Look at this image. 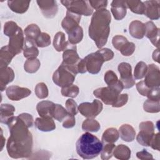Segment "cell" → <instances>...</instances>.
I'll return each instance as SVG.
<instances>
[{"label": "cell", "mask_w": 160, "mask_h": 160, "mask_svg": "<svg viewBox=\"0 0 160 160\" xmlns=\"http://www.w3.org/2000/svg\"><path fill=\"white\" fill-rule=\"evenodd\" d=\"M10 136L7 141V151L14 159L29 158L32 153V136L24 121L13 116L8 122Z\"/></svg>", "instance_id": "obj_1"}, {"label": "cell", "mask_w": 160, "mask_h": 160, "mask_svg": "<svg viewBox=\"0 0 160 160\" xmlns=\"http://www.w3.org/2000/svg\"><path fill=\"white\" fill-rule=\"evenodd\" d=\"M111 16L106 8L96 11L89 26V36L94 41L98 48L101 49L107 42L110 32Z\"/></svg>", "instance_id": "obj_2"}, {"label": "cell", "mask_w": 160, "mask_h": 160, "mask_svg": "<svg viewBox=\"0 0 160 160\" xmlns=\"http://www.w3.org/2000/svg\"><path fill=\"white\" fill-rule=\"evenodd\" d=\"M103 144L94 135L86 132L76 142V152L84 159L96 158L101 152Z\"/></svg>", "instance_id": "obj_3"}, {"label": "cell", "mask_w": 160, "mask_h": 160, "mask_svg": "<svg viewBox=\"0 0 160 160\" xmlns=\"http://www.w3.org/2000/svg\"><path fill=\"white\" fill-rule=\"evenodd\" d=\"M78 73L77 66H68L61 63L53 73L52 81L59 87H67L72 84Z\"/></svg>", "instance_id": "obj_4"}, {"label": "cell", "mask_w": 160, "mask_h": 160, "mask_svg": "<svg viewBox=\"0 0 160 160\" xmlns=\"http://www.w3.org/2000/svg\"><path fill=\"white\" fill-rule=\"evenodd\" d=\"M61 2L65 6L67 11L73 13L89 16L93 12L92 8L91 7L89 1L83 0H64L61 1Z\"/></svg>", "instance_id": "obj_5"}, {"label": "cell", "mask_w": 160, "mask_h": 160, "mask_svg": "<svg viewBox=\"0 0 160 160\" xmlns=\"http://www.w3.org/2000/svg\"><path fill=\"white\" fill-rule=\"evenodd\" d=\"M87 71L92 74H98L105 62L102 55L97 51L86 56L84 59Z\"/></svg>", "instance_id": "obj_6"}, {"label": "cell", "mask_w": 160, "mask_h": 160, "mask_svg": "<svg viewBox=\"0 0 160 160\" xmlns=\"http://www.w3.org/2000/svg\"><path fill=\"white\" fill-rule=\"evenodd\" d=\"M102 102L98 99H94L92 102H85L80 104L78 111L86 118H94L102 111Z\"/></svg>", "instance_id": "obj_7"}, {"label": "cell", "mask_w": 160, "mask_h": 160, "mask_svg": "<svg viewBox=\"0 0 160 160\" xmlns=\"http://www.w3.org/2000/svg\"><path fill=\"white\" fill-rule=\"evenodd\" d=\"M93 94L95 97L100 99L105 104L112 106L115 104L120 94L108 86L98 88L93 91Z\"/></svg>", "instance_id": "obj_8"}, {"label": "cell", "mask_w": 160, "mask_h": 160, "mask_svg": "<svg viewBox=\"0 0 160 160\" xmlns=\"http://www.w3.org/2000/svg\"><path fill=\"white\" fill-rule=\"evenodd\" d=\"M120 74V81L125 89L131 88L135 84V80L132 74V67L130 64L125 62H121L118 67Z\"/></svg>", "instance_id": "obj_9"}, {"label": "cell", "mask_w": 160, "mask_h": 160, "mask_svg": "<svg viewBox=\"0 0 160 160\" xmlns=\"http://www.w3.org/2000/svg\"><path fill=\"white\" fill-rule=\"evenodd\" d=\"M144 82L149 88H159L160 86V71L158 66L151 64L148 66Z\"/></svg>", "instance_id": "obj_10"}, {"label": "cell", "mask_w": 160, "mask_h": 160, "mask_svg": "<svg viewBox=\"0 0 160 160\" xmlns=\"http://www.w3.org/2000/svg\"><path fill=\"white\" fill-rule=\"evenodd\" d=\"M62 59V63L66 65L77 66L81 59L77 52L76 45L72 44L68 42L66 48L63 51Z\"/></svg>", "instance_id": "obj_11"}, {"label": "cell", "mask_w": 160, "mask_h": 160, "mask_svg": "<svg viewBox=\"0 0 160 160\" xmlns=\"http://www.w3.org/2000/svg\"><path fill=\"white\" fill-rule=\"evenodd\" d=\"M25 39L21 28L19 27L18 31L9 37L8 47L11 51L15 54H19L23 49Z\"/></svg>", "instance_id": "obj_12"}, {"label": "cell", "mask_w": 160, "mask_h": 160, "mask_svg": "<svg viewBox=\"0 0 160 160\" xmlns=\"http://www.w3.org/2000/svg\"><path fill=\"white\" fill-rule=\"evenodd\" d=\"M43 16L47 18H54L58 11V6L54 0H39L36 1Z\"/></svg>", "instance_id": "obj_13"}, {"label": "cell", "mask_w": 160, "mask_h": 160, "mask_svg": "<svg viewBox=\"0 0 160 160\" xmlns=\"http://www.w3.org/2000/svg\"><path fill=\"white\" fill-rule=\"evenodd\" d=\"M31 94L30 89L18 86H10L6 89V95L12 101H19Z\"/></svg>", "instance_id": "obj_14"}, {"label": "cell", "mask_w": 160, "mask_h": 160, "mask_svg": "<svg viewBox=\"0 0 160 160\" xmlns=\"http://www.w3.org/2000/svg\"><path fill=\"white\" fill-rule=\"evenodd\" d=\"M81 16L67 11L65 18L61 22L62 28L68 34L71 30L79 26Z\"/></svg>", "instance_id": "obj_15"}, {"label": "cell", "mask_w": 160, "mask_h": 160, "mask_svg": "<svg viewBox=\"0 0 160 160\" xmlns=\"http://www.w3.org/2000/svg\"><path fill=\"white\" fill-rule=\"evenodd\" d=\"M145 6V14L151 20H157L160 17V1L158 0L146 1L144 2Z\"/></svg>", "instance_id": "obj_16"}, {"label": "cell", "mask_w": 160, "mask_h": 160, "mask_svg": "<svg viewBox=\"0 0 160 160\" xmlns=\"http://www.w3.org/2000/svg\"><path fill=\"white\" fill-rule=\"evenodd\" d=\"M145 36L151 41L152 44L159 49V29L152 21H148L145 24Z\"/></svg>", "instance_id": "obj_17"}, {"label": "cell", "mask_w": 160, "mask_h": 160, "mask_svg": "<svg viewBox=\"0 0 160 160\" xmlns=\"http://www.w3.org/2000/svg\"><path fill=\"white\" fill-rule=\"evenodd\" d=\"M111 11L116 20H122L126 16L127 12L126 1H112L111 2Z\"/></svg>", "instance_id": "obj_18"}, {"label": "cell", "mask_w": 160, "mask_h": 160, "mask_svg": "<svg viewBox=\"0 0 160 160\" xmlns=\"http://www.w3.org/2000/svg\"><path fill=\"white\" fill-rule=\"evenodd\" d=\"M104 81L107 84L108 86L113 89L118 93H121L124 89L122 83L118 79L116 73L111 71H108L104 74Z\"/></svg>", "instance_id": "obj_19"}, {"label": "cell", "mask_w": 160, "mask_h": 160, "mask_svg": "<svg viewBox=\"0 0 160 160\" xmlns=\"http://www.w3.org/2000/svg\"><path fill=\"white\" fill-rule=\"evenodd\" d=\"M34 125L37 129L43 132L51 131L56 128L55 122L52 118H37Z\"/></svg>", "instance_id": "obj_20"}, {"label": "cell", "mask_w": 160, "mask_h": 160, "mask_svg": "<svg viewBox=\"0 0 160 160\" xmlns=\"http://www.w3.org/2000/svg\"><path fill=\"white\" fill-rule=\"evenodd\" d=\"M129 31L134 38L142 39L145 36V25L140 21H132L129 26Z\"/></svg>", "instance_id": "obj_21"}, {"label": "cell", "mask_w": 160, "mask_h": 160, "mask_svg": "<svg viewBox=\"0 0 160 160\" xmlns=\"http://www.w3.org/2000/svg\"><path fill=\"white\" fill-rule=\"evenodd\" d=\"M14 79V72L10 67L0 68V88L1 91L5 90L6 85Z\"/></svg>", "instance_id": "obj_22"}, {"label": "cell", "mask_w": 160, "mask_h": 160, "mask_svg": "<svg viewBox=\"0 0 160 160\" xmlns=\"http://www.w3.org/2000/svg\"><path fill=\"white\" fill-rule=\"evenodd\" d=\"M23 54L27 59L36 58L39 55V50L34 41L25 38L23 47Z\"/></svg>", "instance_id": "obj_23"}, {"label": "cell", "mask_w": 160, "mask_h": 160, "mask_svg": "<svg viewBox=\"0 0 160 160\" xmlns=\"http://www.w3.org/2000/svg\"><path fill=\"white\" fill-rule=\"evenodd\" d=\"M30 2L31 1L14 0L8 1V5L12 11L18 14H22L27 11Z\"/></svg>", "instance_id": "obj_24"}, {"label": "cell", "mask_w": 160, "mask_h": 160, "mask_svg": "<svg viewBox=\"0 0 160 160\" xmlns=\"http://www.w3.org/2000/svg\"><path fill=\"white\" fill-rule=\"evenodd\" d=\"M118 132L121 138L126 142H132L135 139L136 131L129 124H122L119 127Z\"/></svg>", "instance_id": "obj_25"}, {"label": "cell", "mask_w": 160, "mask_h": 160, "mask_svg": "<svg viewBox=\"0 0 160 160\" xmlns=\"http://www.w3.org/2000/svg\"><path fill=\"white\" fill-rule=\"evenodd\" d=\"M54 103L49 101H42L38 103L36 109L42 118H52L51 112Z\"/></svg>", "instance_id": "obj_26"}, {"label": "cell", "mask_w": 160, "mask_h": 160, "mask_svg": "<svg viewBox=\"0 0 160 160\" xmlns=\"http://www.w3.org/2000/svg\"><path fill=\"white\" fill-rule=\"evenodd\" d=\"M15 108L9 104H2L0 108V121L1 123L7 124L14 116Z\"/></svg>", "instance_id": "obj_27"}, {"label": "cell", "mask_w": 160, "mask_h": 160, "mask_svg": "<svg viewBox=\"0 0 160 160\" xmlns=\"http://www.w3.org/2000/svg\"><path fill=\"white\" fill-rule=\"evenodd\" d=\"M15 56L8 46L2 47L0 50V68L8 67V65Z\"/></svg>", "instance_id": "obj_28"}, {"label": "cell", "mask_w": 160, "mask_h": 160, "mask_svg": "<svg viewBox=\"0 0 160 160\" xmlns=\"http://www.w3.org/2000/svg\"><path fill=\"white\" fill-rule=\"evenodd\" d=\"M131 151L124 144H119L115 147L112 155L118 159L128 160L131 158Z\"/></svg>", "instance_id": "obj_29"}, {"label": "cell", "mask_w": 160, "mask_h": 160, "mask_svg": "<svg viewBox=\"0 0 160 160\" xmlns=\"http://www.w3.org/2000/svg\"><path fill=\"white\" fill-rule=\"evenodd\" d=\"M119 137V134L118 130L114 128H109L103 132L101 138L102 142V144L114 143L118 140Z\"/></svg>", "instance_id": "obj_30"}, {"label": "cell", "mask_w": 160, "mask_h": 160, "mask_svg": "<svg viewBox=\"0 0 160 160\" xmlns=\"http://www.w3.org/2000/svg\"><path fill=\"white\" fill-rule=\"evenodd\" d=\"M68 44V41H66V36L64 32H58L53 39V46L54 49L58 51L61 52L64 51Z\"/></svg>", "instance_id": "obj_31"}, {"label": "cell", "mask_w": 160, "mask_h": 160, "mask_svg": "<svg viewBox=\"0 0 160 160\" xmlns=\"http://www.w3.org/2000/svg\"><path fill=\"white\" fill-rule=\"evenodd\" d=\"M68 34V42L72 44L76 45L80 42L83 38V29L80 26H78L71 30Z\"/></svg>", "instance_id": "obj_32"}, {"label": "cell", "mask_w": 160, "mask_h": 160, "mask_svg": "<svg viewBox=\"0 0 160 160\" xmlns=\"http://www.w3.org/2000/svg\"><path fill=\"white\" fill-rule=\"evenodd\" d=\"M26 38L35 42L36 39L41 33L39 27L36 24H31L28 25L24 31Z\"/></svg>", "instance_id": "obj_33"}, {"label": "cell", "mask_w": 160, "mask_h": 160, "mask_svg": "<svg viewBox=\"0 0 160 160\" xmlns=\"http://www.w3.org/2000/svg\"><path fill=\"white\" fill-rule=\"evenodd\" d=\"M127 8H128L132 12L138 14H144L145 11V6L143 2L137 0L126 1Z\"/></svg>", "instance_id": "obj_34"}, {"label": "cell", "mask_w": 160, "mask_h": 160, "mask_svg": "<svg viewBox=\"0 0 160 160\" xmlns=\"http://www.w3.org/2000/svg\"><path fill=\"white\" fill-rule=\"evenodd\" d=\"M68 114V112L62 105L54 104L51 112L52 118L59 122H61L66 118Z\"/></svg>", "instance_id": "obj_35"}, {"label": "cell", "mask_w": 160, "mask_h": 160, "mask_svg": "<svg viewBox=\"0 0 160 160\" xmlns=\"http://www.w3.org/2000/svg\"><path fill=\"white\" fill-rule=\"evenodd\" d=\"M154 132L148 131L140 130L136 136V140L139 144L143 146H149L151 139Z\"/></svg>", "instance_id": "obj_36"}, {"label": "cell", "mask_w": 160, "mask_h": 160, "mask_svg": "<svg viewBox=\"0 0 160 160\" xmlns=\"http://www.w3.org/2000/svg\"><path fill=\"white\" fill-rule=\"evenodd\" d=\"M101 128V125L98 121L93 118H88L83 121L82 124V129L84 131L98 132Z\"/></svg>", "instance_id": "obj_37"}, {"label": "cell", "mask_w": 160, "mask_h": 160, "mask_svg": "<svg viewBox=\"0 0 160 160\" xmlns=\"http://www.w3.org/2000/svg\"><path fill=\"white\" fill-rule=\"evenodd\" d=\"M40 61L37 58L28 59L24 64V69L28 73H35L39 69Z\"/></svg>", "instance_id": "obj_38"}, {"label": "cell", "mask_w": 160, "mask_h": 160, "mask_svg": "<svg viewBox=\"0 0 160 160\" xmlns=\"http://www.w3.org/2000/svg\"><path fill=\"white\" fill-rule=\"evenodd\" d=\"M144 110L149 113H157L160 111L159 101L147 99L143 104Z\"/></svg>", "instance_id": "obj_39"}, {"label": "cell", "mask_w": 160, "mask_h": 160, "mask_svg": "<svg viewBox=\"0 0 160 160\" xmlns=\"http://www.w3.org/2000/svg\"><path fill=\"white\" fill-rule=\"evenodd\" d=\"M148 70L147 64L143 61H139L136 65L134 71V77L135 79H141L144 78Z\"/></svg>", "instance_id": "obj_40"}, {"label": "cell", "mask_w": 160, "mask_h": 160, "mask_svg": "<svg viewBox=\"0 0 160 160\" xmlns=\"http://www.w3.org/2000/svg\"><path fill=\"white\" fill-rule=\"evenodd\" d=\"M61 92L63 96L74 98L78 95L79 92V89L76 85L72 84L67 87L62 88Z\"/></svg>", "instance_id": "obj_41"}, {"label": "cell", "mask_w": 160, "mask_h": 160, "mask_svg": "<svg viewBox=\"0 0 160 160\" xmlns=\"http://www.w3.org/2000/svg\"><path fill=\"white\" fill-rule=\"evenodd\" d=\"M116 146L114 143L103 144L102 149L101 152V158L103 160H108L112 158V152Z\"/></svg>", "instance_id": "obj_42"}, {"label": "cell", "mask_w": 160, "mask_h": 160, "mask_svg": "<svg viewBox=\"0 0 160 160\" xmlns=\"http://www.w3.org/2000/svg\"><path fill=\"white\" fill-rule=\"evenodd\" d=\"M34 92L36 96L39 99H45L49 94L48 87L44 82H39L37 84L34 89Z\"/></svg>", "instance_id": "obj_43"}, {"label": "cell", "mask_w": 160, "mask_h": 160, "mask_svg": "<svg viewBox=\"0 0 160 160\" xmlns=\"http://www.w3.org/2000/svg\"><path fill=\"white\" fill-rule=\"evenodd\" d=\"M19 26L14 21H10L5 22L4 25V33L9 38L14 34L19 29Z\"/></svg>", "instance_id": "obj_44"}, {"label": "cell", "mask_w": 160, "mask_h": 160, "mask_svg": "<svg viewBox=\"0 0 160 160\" xmlns=\"http://www.w3.org/2000/svg\"><path fill=\"white\" fill-rule=\"evenodd\" d=\"M37 47L45 48L50 45L51 37L46 32H41L35 41Z\"/></svg>", "instance_id": "obj_45"}, {"label": "cell", "mask_w": 160, "mask_h": 160, "mask_svg": "<svg viewBox=\"0 0 160 160\" xmlns=\"http://www.w3.org/2000/svg\"><path fill=\"white\" fill-rule=\"evenodd\" d=\"M126 38L122 35H116L112 38V44L113 47L118 51L122 48V47L128 42Z\"/></svg>", "instance_id": "obj_46"}, {"label": "cell", "mask_w": 160, "mask_h": 160, "mask_svg": "<svg viewBox=\"0 0 160 160\" xmlns=\"http://www.w3.org/2000/svg\"><path fill=\"white\" fill-rule=\"evenodd\" d=\"M66 108L69 114L76 116L78 112V106L76 102L72 99H68L66 102Z\"/></svg>", "instance_id": "obj_47"}, {"label": "cell", "mask_w": 160, "mask_h": 160, "mask_svg": "<svg viewBox=\"0 0 160 160\" xmlns=\"http://www.w3.org/2000/svg\"><path fill=\"white\" fill-rule=\"evenodd\" d=\"M135 44L132 42L128 41L120 49L121 53L124 56H129L132 55L135 51Z\"/></svg>", "instance_id": "obj_48"}, {"label": "cell", "mask_w": 160, "mask_h": 160, "mask_svg": "<svg viewBox=\"0 0 160 160\" xmlns=\"http://www.w3.org/2000/svg\"><path fill=\"white\" fill-rule=\"evenodd\" d=\"M136 89L138 91V92L143 96H147L149 90L151 89V88H148L144 83V81H141L139 82H138L136 85Z\"/></svg>", "instance_id": "obj_49"}, {"label": "cell", "mask_w": 160, "mask_h": 160, "mask_svg": "<svg viewBox=\"0 0 160 160\" xmlns=\"http://www.w3.org/2000/svg\"><path fill=\"white\" fill-rule=\"evenodd\" d=\"M98 51L102 55L105 61H110L114 58L113 51L109 48H101Z\"/></svg>", "instance_id": "obj_50"}, {"label": "cell", "mask_w": 160, "mask_h": 160, "mask_svg": "<svg viewBox=\"0 0 160 160\" xmlns=\"http://www.w3.org/2000/svg\"><path fill=\"white\" fill-rule=\"evenodd\" d=\"M76 124L75 117L73 115H71L68 113L66 118L63 120L62 126L64 128H72Z\"/></svg>", "instance_id": "obj_51"}, {"label": "cell", "mask_w": 160, "mask_h": 160, "mask_svg": "<svg viewBox=\"0 0 160 160\" xmlns=\"http://www.w3.org/2000/svg\"><path fill=\"white\" fill-rule=\"evenodd\" d=\"M89 3L92 9H95L96 11L106 8L108 5L107 1H89Z\"/></svg>", "instance_id": "obj_52"}, {"label": "cell", "mask_w": 160, "mask_h": 160, "mask_svg": "<svg viewBox=\"0 0 160 160\" xmlns=\"http://www.w3.org/2000/svg\"><path fill=\"white\" fill-rule=\"evenodd\" d=\"M128 94L125 93V94H119L117 101H116L115 104L112 106V107L114 108H120L123 106L124 105H125L128 101Z\"/></svg>", "instance_id": "obj_53"}, {"label": "cell", "mask_w": 160, "mask_h": 160, "mask_svg": "<svg viewBox=\"0 0 160 160\" xmlns=\"http://www.w3.org/2000/svg\"><path fill=\"white\" fill-rule=\"evenodd\" d=\"M147 97L149 99L155 100V101H159L160 100V89L159 88H151L149 90Z\"/></svg>", "instance_id": "obj_54"}, {"label": "cell", "mask_w": 160, "mask_h": 160, "mask_svg": "<svg viewBox=\"0 0 160 160\" xmlns=\"http://www.w3.org/2000/svg\"><path fill=\"white\" fill-rule=\"evenodd\" d=\"M159 139H160L159 133V132H158L156 134L154 133L151 139L149 146H151L152 149H154L155 150L159 151V144H160Z\"/></svg>", "instance_id": "obj_55"}, {"label": "cell", "mask_w": 160, "mask_h": 160, "mask_svg": "<svg viewBox=\"0 0 160 160\" xmlns=\"http://www.w3.org/2000/svg\"><path fill=\"white\" fill-rule=\"evenodd\" d=\"M19 118H21L24 122L26 124L28 128H31L33 124V118L32 116L28 113H22L18 115Z\"/></svg>", "instance_id": "obj_56"}, {"label": "cell", "mask_w": 160, "mask_h": 160, "mask_svg": "<svg viewBox=\"0 0 160 160\" xmlns=\"http://www.w3.org/2000/svg\"><path fill=\"white\" fill-rule=\"evenodd\" d=\"M136 156L138 159H142V160H146V159H152L153 157L152 154L148 152L146 149H143L141 151H139L136 153Z\"/></svg>", "instance_id": "obj_57"}, {"label": "cell", "mask_w": 160, "mask_h": 160, "mask_svg": "<svg viewBox=\"0 0 160 160\" xmlns=\"http://www.w3.org/2000/svg\"><path fill=\"white\" fill-rule=\"evenodd\" d=\"M152 59L154 61L159 62V49H156L152 53Z\"/></svg>", "instance_id": "obj_58"}, {"label": "cell", "mask_w": 160, "mask_h": 160, "mask_svg": "<svg viewBox=\"0 0 160 160\" xmlns=\"http://www.w3.org/2000/svg\"><path fill=\"white\" fill-rule=\"evenodd\" d=\"M1 151L3 149V147H4V143H5V138L3 137V134H2V129H1Z\"/></svg>", "instance_id": "obj_59"}]
</instances>
